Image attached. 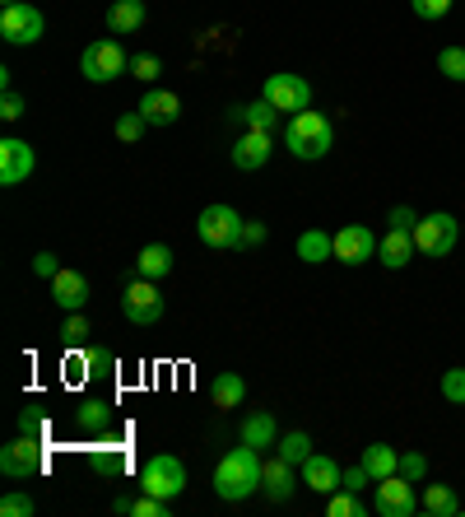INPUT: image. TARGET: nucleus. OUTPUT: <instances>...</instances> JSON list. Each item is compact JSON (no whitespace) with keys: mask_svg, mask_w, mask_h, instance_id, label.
Listing matches in <instances>:
<instances>
[{"mask_svg":"<svg viewBox=\"0 0 465 517\" xmlns=\"http://www.w3.org/2000/svg\"><path fill=\"white\" fill-rule=\"evenodd\" d=\"M270 154H275V136L270 131H242V140L233 145V168L256 173V168L270 164Z\"/></svg>","mask_w":465,"mask_h":517,"instance_id":"14","label":"nucleus"},{"mask_svg":"<svg viewBox=\"0 0 465 517\" xmlns=\"http://www.w3.org/2000/svg\"><path fill=\"white\" fill-rule=\"evenodd\" d=\"M140 490L159 494V499H168V504H173L177 494L186 490V466L177 462L173 452H154V457L145 462V471H140Z\"/></svg>","mask_w":465,"mask_h":517,"instance_id":"7","label":"nucleus"},{"mask_svg":"<svg viewBox=\"0 0 465 517\" xmlns=\"http://www.w3.org/2000/svg\"><path fill=\"white\" fill-rule=\"evenodd\" d=\"M266 238H270L266 224H261V219H247V224H242V243L238 247H261Z\"/></svg>","mask_w":465,"mask_h":517,"instance_id":"42","label":"nucleus"},{"mask_svg":"<svg viewBox=\"0 0 465 517\" xmlns=\"http://www.w3.org/2000/svg\"><path fill=\"white\" fill-rule=\"evenodd\" d=\"M419 508L433 513V517H452V513H461V499H456L452 485H428L424 499H419Z\"/></svg>","mask_w":465,"mask_h":517,"instance_id":"27","label":"nucleus"},{"mask_svg":"<svg viewBox=\"0 0 465 517\" xmlns=\"http://www.w3.org/2000/svg\"><path fill=\"white\" fill-rule=\"evenodd\" d=\"M298 490V480H293V462H284V457H270L266 462V476H261V494H266L270 504H289V494Z\"/></svg>","mask_w":465,"mask_h":517,"instance_id":"17","label":"nucleus"},{"mask_svg":"<svg viewBox=\"0 0 465 517\" xmlns=\"http://www.w3.org/2000/svg\"><path fill=\"white\" fill-rule=\"evenodd\" d=\"M414 247L424 252V257H447L456 247V238H461V219L447 215V210H438V215H424L419 224H414Z\"/></svg>","mask_w":465,"mask_h":517,"instance_id":"8","label":"nucleus"},{"mask_svg":"<svg viewBox=\"0 0 465 517\" xmlns=\"http://www.w3.org/2000/svg\"><path fill=\"white\" fill-rule=\"evenodd\" d=\"M377 513L382 517H410V513H419V499H414V480H405L396 471V476H386V480H377Z\"/></svg>","mask_w":465,"mask_h":517,"instance_id":"13","label":"nucleus"},{"mask_svg":"<svg viewBox=\"0 0 465 517\" xmlns=\"http://www.w3.org/2000/svg\"><path fill=\"white\" fill-rule=\"evenodd\" d=\"M461 238H465V224H461Z\"/></svg>","mask_w":465,"mask_h":517,"instance_id":"48","label":"nucleus"},{"mask_svg":"<svg viewBox=\"0 0 465 517\" xmlns=\"http://www.w3.org/2000/svg\"><path fill=\"white\" fill-rule=\"evenodd\" d=\"M52 299L66 308V313H84V303H89V280L80 271H61L52 275Z\"/></svg>","mask_w":465,"mask_h":517,"instance_id":"16","label":"nucleus"},{"mask_svg":"<svg viewBox=\"0 0 465 517\" xmlns=\"http://www.w3.org/2000/svg\"><path fill=\"white\" fill-rule=\"evenodd\" d=\"M400 476H405V480H424L428 476V457H424V452H400Z\"/></svg>","mask_w":465,"mask_h":517,"instance_id":"38","label":"nucleus"},{"mask_svg":"<svg viewBox=\"0 0 465 517\" xmlns=\"http://www.w3.org/2000/svg\"><path fill=\"white\" fill-rule=\"evenodd\" d=\"M414 252H419V247H414V233H410V229H391L382 243H377V261H382L386 271H400V266H410Z\"/></svg>","mask_w":465,"mask_h":517,"instance_id":"18","label":"nucleus"},{"mask_svg":"<svg viewBox=\"0 0 465 517\" xmlns=\"http://www.w3.org/2000/svg\"><path fill=\"white\" fill-rule=\"evenodd\" d=\"M293 247H298V261H307V266H321L326 257H335V243L326 229H303Z\"/></svg>","mask_w":465,"mask_h":517,"instance_id":"24","label":"nucleus"},{"mask_svg":"<svg viewBox=\"0 0 465 517\" xmlns=\"http://www.w3.org/2000/svg\"><path fill=\"white\" fill-rule=\"evenodd\" d=\"M5 5H19V0H5Z\"/></svg>","mask_w":465,"mask_h":517,"instance_id":"47","label":"nucleus"},{"mask_svg":"<svg viewBox=\"0 0 465 517\" xmlns=\"http://www.w3.org/2000/svg\"><path fill=\"white\" fill-rule=\"evenodd\" d=\"M363 485H377V480H372V476H368V466L359 462L354 471H345V490H349V494H363Z\"/></svg>","mask_w":465,"mask_h":517,"instance_id":"44","label":"nucleus"},{"mask_svg":"<svg viewBox=\"0 0 465 517\" xmlns=\"http://www.w3.org/2000/svg\"><path fill=\"white\" fill-rule=\"evenodd\" d=\"M33 168H38V154H33L28 140H19V136L0 140V187H19V182H28Z\"/></svg>","mask_w":465,"mask_h":517,"instance_id":"12","label":"nucleus"},{"mask_svg":"<svg viewBox=\"0 0 465 517\" xmlns=\"http://www.w3.org/2000/svg\"><path fill=\"white\" fill-rule=\"evenodd\" d=\"M363 466H368L372 480H386L400 471V452L386 448V443H372V448H363Z\"/></svg>","mask_w":465,"mask_h":517,"instance_id":"26","label":"nucleus"},{"mask_svg":"<svg viewBox=\"0 0 465 517\" xmlns=\"http://www.w3.org/2000/svg\"><path fill=\"white\" fill-rule=\"evenodd\" d=\"M331 243H335V261H340V266H363L368 257H377V243H382V238H372L368 224H345V229L331 233Z\"/></svg>","mask_w":465,"mask_h":517,"instance_id":"11","label":"nucleus"},{"mask_svg":"<svg viewBox=\"0 0 465 517\" xmlns=\"http://www.w3.org/2000/svg\"><path fill=\"white\" fill-rule=\"evenodd\" d=\"M242 443H247V448H256V452L275 448V443H279L275 415H270V410H256V415H247V420H242Z\"/></svg>","mask_w":465,"mask_h":517,"instance_id":"21","label":"nucleus"},{"mask_svg":"<svg viewBox=\"0 0 465 517\" xmlns=\"http://www.w3.org/2000/svg\"><path fill=\"white\" fill-rule=\"evenodd\" d=\"M303 485L317 494H335L340 485H345V471H340V462L335 457H326V452H312L303 462Z\"/></svg>","mask_w":465,"mask_h":517,"instance_id":"15","label":"nucleus"},{"mask_svg":"<svg viewBox=\"0 0 465 517\" xmlns=\"http://www.w3.org/2000/svg\"><path fill=\"white\" fill-rule=\"evenodd\" d=\"M242 224H247V219H242L233 205L214 201V205L200 210L196 233H200V243H205V247H238L242 243Z\"/></svg>","mask_w":465,"mask_h":517,"instance_id":"5","label":"nucleus"},{"mask_svg":"<svg viewBox=\"0 0 465 517\" xmlns=\"http://www.w3.org/2000/svg\"><path fill=\"white\" fill-rule=\"evenodd\" d=\"M145 112H140V108H135V112H121V117H117V140H126V145H131V140H140V136H145Z\"/></svg>","mask_w":465,"mask_h":517,"instance_id":"33","label":"nucleus"},{"mask_svg":"<svg viewBox=\"0 0 465 517\" xmlns=\"http://www.w3.org/2000/svg\"><path fill=\"white\" fill-rule=\"evenodd\" d=\"M442 396L456 401V406H465V368H447V373H442Z\"/></svg>","mask_w":465,"mask_h":517,"instance_id":"36","label":"nucleus"},{"mask_svg":"<svg viewBox=\"0 0 465 517\" xmlns=\"http://www.w3.org/2000/svg\"><path fill=\"white\" fill-rule=\"evenodd\" d=\"M42 466H47V448H42V438L19 434L14 443L0 448V476L5 480H33V476H42Z\"/></svg>","mask_w":465,"mask_h":517,"instance_id":"6","label":"nucleus"},{"mask_svg":"<svg viewBox=\"0 0 465 517\" xmlns=\"http://www.w3.org/2000/svg\"><path fill=\"white\" fill-rule=\"evenodd\" d=\"M121 313L131 327H154L163 317V294L159 280H145V275H126V289H121Z\"/></svg>","mask_w":465,"mask_h":517,"instance_id":"3","label":"nucleus"},{"mask_svg":"<svg viewBox=\"0 0 465 517\" xmlns=\"http://www.w3.org/2000/svg\"><path fill=\"white\" fill-rule=\"evenodd\" d=\"M261 98L289 117V112H307V103H312V84H307L303 75H289V70H284V75H266Z\"/></svg>","mask_w":465,"mask_h":517,"instance_id":"10","label":"nucleus"},{"mask_svg":"<svg viewBox=\"0 0 465 517\" xmlns=\"http://www.w3.org/2000/svg\"><path fill=\"white\" fill-rule=\"evenodd\" d=\"M107 424H112V401H103V396L84 401V406H80V429L98 434V429H107Z\"/></svg>","mask_w":465,"mask_h":517,"instance_id":"29","label":"nucleus"},{"mask_svg":"<svg viewBox=\"0 0 465 517\" xmlns=\"http://www.w3.org/2000/svg\"><path fill=\"white\" fill-rule=\"evenodd\" d=\"M140 112H145L149 126H173L177 117H182V98L168 94V89H149V94L140 98Z\"/></svg>","mask_w":465,"mask_h":517,"instance_id":"20","label":"nucleus"},{"mask_svg":"<svg viewBox=\"0 0 465 517\" xmlns=\"http://www.w3.org/2000/svg\"><path fill=\"white\" fill-rule=\"evenodd\" d=\"M410 5H414L419 19H442V14H452L456 0H410Z\"/></svg>","mask_w":465,"mask_h":517,"instance_id":"41","label":"nucleus"},{"mask_svg":"<svg viewBox=\"0 0 465 517\" xmlns=\"http://www.w3.org/2000/svg\"><path fill=\"white\" fill-rule=\"evenodd\" d=\"M210 396H214V406L219 410H238L242 401H247V382H242L238 373H214Z\"/></svg>","mask_w":465,"mask_h":517,"instance_id":"25","label":"nucleus"},{"mask_svg":"<svg viewBox=\"0 0 465 517\" xmlns=\"http://www.w3.org/2000/svg\"><path fill=\"white\" fill-rule=\"evenodd\" d=\"M228 117H233V122H242V126H247V131H275L284 112H279V108H270L266 98H256V103H247V108H233V112H228Z\"/></svg>","mask_w":465,"mask_h":517,"instance_id":"23","label":"nucleus"},{"mask_svg":"<svg viewBox=\"0 0 465 517\" xmlns=\"http://www.w3.org/2000/svg\"><path fill=\"white\" fill-rule=\"evenodd\" d=\"M84 341H89L84 313H66V322H61V345H84Z\"/></svg>","mask_w":465,"mask_h":517,"instance_id":"35","label":"nucleus"},{"mask_svg":"<svg viewBox=\"0 0 465 517\" xmlns=\"http://www.w3.org/2000/svg\"><path fill=\"white\" fill-rule=\"evenodd\" d=\"M275 452L279 457H284V462H293V466H303L307 457H312V438L303 434V429H293V434H284L275 443Z\"/></svg>","mask_w":465,"mask_h":517,"instance_id":"28","label":"nucleus"},{"mask_svg":"<svg viewBox=\"0 0 465 517\" xmlns=\"http://www.w3.org/2000/svg\"><path fill=\"white\" fill-rule=\"evenodd\" d=\"M33 508H38V504H33L28 494H19V490H10L5 499H0V513H5V517H33Z\"/></svg>","mask_w":465,"mask_h":517,"instance_id":"37","label":"nucleus"},{"mask_svg":"<svg viewBox=\"0 0 465 517\" xmlns=\"http://www.w3.org/2000/svg\"><path fill=\"white\" fill-rule=\"evenodd\" d=\"M131 75L140 84H154L163 75V61H159V56H149V52H140V56H131Z\"/></svg>","mask_w":465,"mask_h":517,"instance_id":"34","label":"nucleus"},{"mask_svg":"<svg viewBox=\"0 0 465 517\" xmlns=\"http://www.w3.org/2000/svg\"><path fill=\"white\" fill-rule=\"evenodd\" d=\"M438 70L447 75V80L465 84V47H442V52H438Z\"/></svg>","mask_w":465,"mask_h":517,"instance_id":"31","label":"nucleus"},{"mask_svg":"<svg viewBox=\"0 0 465 517\" xmlns=\"http://www.w3.org/2000/svg\"><path fill=\"white\" fill-rule=\"evenodd\" d=\"M33 271H38L42 280H52V275L61 271V261H56V252H38V257H33Z\"/></svg>","mask_w":465,"mask_h":517,"instance_id":"46","label":"nucleus"},{"mask_svg":"<svg viewBox=\"0 0 465 517\" xmlns=\"http://www.w3.org/2000/svg\"><path fill=\"white\" fill-rule=\"evenodd\" d=\"M173 508H168V499H159V494H145L140 490V499H131V517H168Z\"/></svg>","mask_w":465,"mask_h":517,"instance_id":"32","label":"nucleus"},{"mask_svg":"<svg viewBox=\"0 0 465 517\" xmlns=\"http://www.w3.org/2000/svg\"><path fill=\"white\" fill-rule=\"evenodd\" d=\"M42 33H47V19H42L38 5L19 0V5H5V10H0V38L10 42V47H33Z\"/></svg>","mask_w":465,"mask_h":517,"instance_id":"9","label":"nucleus"},{"mask_svg":"<svg viewBox=\"0 0 465 517\" xmlns=\"http://www.w3.org/2000/svg\"><path fill=\"white\" fill-rule=\"evenodd\" d=\"M326 513H331V517H363L368 508H363L359 494H349L345 485H340L335 494H326Z\"/></svg>","mask_w":465,"mask_h":517,"instance_id":"30","label":"nucleus"},{"mask_svg":"<svg viewBox=\"0 0 465 517\" xmlns=\"http://www.w3.org/2000/svg\"><path fill=\"white\" fill-rule=\"evenodd\" d=\"M84 364H89V378H103V373L117 368V359H112V350H89L84 354Z\"/></svg>","mask_w":465,"mask_h":517,"instance_id":"39","label":"nucleus"},{"mask_svg":"<svg viewBox=\"0 0 465 517\" xmlns=\"http://www.w3.org/2000/svg\"><path fill=\"white\" fill-rule=\"evenodd\" d=\"M126 70H131V56L121 52L117 38L89 42V47H84V56H80V75L89 84H112L117 75H126Z\"/></svg>","mask_w":465,"mask_h":517,"instance_id":"4","label":"nucleus"},{"mask_svg":"<svg viewBox=\"0 0 465 517\" xmlns=\"http://www.w3.org/2000/svg\"><path fill=\"white\" fill-rule=\"evenodd\" d=\"M0 117H5V122H19V117H24V98L14 94V89H5V98H0Z\"/></svg>","mask_w":465,"mask_h":517,"instance_id":"43","label":"nucleus"},{"mask_svg":"<svg viewBox=\"0 0 465 517\" xmlns=\"http://www.w3.org/2000/svg\"><path fill=\"white\" fill-rule=\"evenodd\" d=\"M19 434H28V438H42L47 434V420H42V410H19Z\"/></svg>","mask_w":465,"mask_h":517,"instance_id":"40","label":"nucleus"},{"mask_svg":"<svg viewBox=\"0 0 465 517\" xmlns=\"http://www.w3.org/2000/svg\"><path fill=\"white\" fill-rule=\"evenodd\" d=\"M177 257L168 243H149L140 247V257H135V275H145V280H163V275H173Z\"/></svg>","mask_w":465,"mask_h":517,"instance_id":"22","label":"nucleus"},{"mask_svg":"<svg viewBox=\"0 0 465 517\" xmlns=\"http://www.w3.org/2000/svg\"><path fill=\"white\" fill-rule=\"evenodd\" d=\"M261 476H266V462H261V452L256 448H228L214 466V494L224 499V504H242V499H252L261 490Z\"/></svg>","mask_w":465,"mask_h":517,"instance_id":"1","label":"nucleus"},{"mask_svg":"<svg viewBox=\"0 0 465 517\" xmlns=\"http://www.w3.org/2000/svg\"><path fill=\"white\" fill-rule=\"evenodd\" d=\"M386 224H391V229H414V224H419V215H414L410 205H396V210L386 215Z\"/></svg>","mask_w":465,"mask_h":517,"instance_id":"45","label":"nucleus"},{"mask_svg":"<svg viewBox=\"0 0 465 517\" xmlns=\"http://www.w3.org/2000/svg\"><path fill=\"white\" fill-rule=\"evenodd\" d=\"M145 19H149L145 0H112V5H107V28H112L117 38H126V33H140V28H145Z\"/></svg>","mask_w":465,"mask_h":517,"instance_id":"19","label":"nucleus"},{"mask_svg":"<svg viewBox=\"0 0 465 517\" xmlns=\"http://www.w3.org/2000/svg\"><path fill=\"white\" fill-rule=\"evenodd\" d=\"M284 145H289L293 159H303V164H317L326 159L335 145V126L326 112H293L289 126H284Z\"/></svg>","mask_w":465,"mask_h":517,"instance_id":"2","label":"nucleus"}]
</instances>
